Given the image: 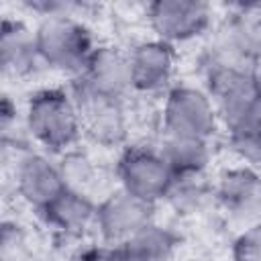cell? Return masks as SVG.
<instances>
[{
  "label": "cell",
  "instance_id": "obj_8",
  "mask_svg": "<svg viewBox=\"0 0 261 261\" xmlns=\"http://www.w3.org/2000/svg\"><path fill=\"white\" fill-rule=\"evenodd\" d=\"M18 194L39 210H47L65 190V179L59 167L51 165L41 155H29L16 169Z\"/></svg>",
  "mask_w": 261,
  "mask_h": 261
},
{
  "label": "cell",
  "instance_id": "obj_12",
  "mask_svg": "<svg viewBox=\"0 0 261 261\" xmlns=\"http://www.w3.org/2000/svg\"><path fill=\"white\" fill-rule=\"evenodd\" d=\"M0 59L6 73L16 77L29 75L35 71L37 63L43 61L37 47V35L20 20L4 18L0 33Z\"/></svg>",
  "mask_w": 261,
  "mask_h": 261
},
{
  "label": "cell",
  "instance_id": "obj_16",
  "mask_svg": "<svg viewBox=\"0 0 261 261\" xmlns=\"http://www.w3.org/2000/svg\"><path fill=\"white\" fill-rule=\"evenodd\" d=\"M161 155L167 161L169 169L173 171L175 179H186V177H194L206 167L210 159V149L206 139L167 135Z\"/></svg>",
  "mask_w": 261,
  "mask_h": 261
},
{
  "label": "cell",
  "instance_id": "obj_5",
  "mask_svg": "<svg viewBox=\"0 0 261 261\" xmlns=\"http://www.w3.org/2000/svg\"><path fill=\"white\" fill-rule=\"evenodd\" d=\"M216 106L204 92L179 86L167 94L163 108V122L167 135L208 141V137L216 130Z\"/></svg>",
  "mask_w": 261,
  "mask_h": 261
},
{
  "label": "cell",
  "instance_id": "obj_3",
  "mask_svg": "<svg viewBox=\"0 0 261 261\" xmlns=\"http://www.w3.org/2000/svg\"><path fill=\"white\" fill-rule=\"evenodd\" d=\"M27 126L41 145L61 151L77 139L82 118L77 106L65 92L41 90L29 102Z\"/></svg>",
  "mask_w": 261,
  "mask_h": 261
},
{
  "label": "cell",
  "instance_id": "obj_1",
  "mask_svg": "<svg viewBox=\"0 0 261 261\" xmlns=\"http://www.w3.org/2000/svg\"><path fill=\"white\" fill-rule=\"evenodd\" d=\"M210 90L228 133L261 126V82L247 67L216 65L210 73Z\"/></svg>",
  "mask_w": 261,
  "mask_h": 261
},
{
  "label": "cell",
  "instance_id": "obj_11",
  "mask_svg": "<svg viewBox=\"0 0 261 261\" xmlns=\"http://www.w3.org/2000/svg\"><path fill=\"white\" fill-rule=\"evenodd\" d=\"M218 198L237 218L249 220V226L261 222V177L251 169H230L220 177Z\"/></svg>",
  "mask_w": 261,
  "mask_h": 261
},
{
  "label": "cell",
  "instance_id": "obj_6",
  "mask_svg": "<svg viewBox=\"0 0 261 261\" xmlns=\"http://www.w3.org/2000/svg\"><path fill=\"white\" fill-rule=\"evenodd\" d=\"M149 22L159 41H188L208 27L210 6L194 0H157L149 4Z\"/></svg>",
  "mask_w": 261,
  "mask_h": 261
},
{
  "label": "cell",
  "instance_id": "obj_18",
  "mask_svg": "<svg viewBox=\"0 0 261 261\" xmlns=\"http://www.w3.org/2000/svg\"><path fill=\"white\" fill-rule=\"evenodd\" d=\"M230 145L241 159L249 163H261V126L232 130Z\"/></svg>",
  "mask_w": 261,
  "mask_h": 261
},
{
  "label": "cell",
  "instance_id": "obj_15",
  "mask_svg": "<svg viewBox=\"0 0 261 261\" xmlns=\"http://www.w3.org/2000/svg\"><path fill=\"white\" fill-rule=\"evenodd\" d=\"M177 237L169 228L151 222L118 245L116 261H173Z\"/></svg>",
  "mask_w": 261,
  "mask_h": 261
},
{
  "label": "cell",
  "instance_id": "obj_20",
  "mask_svg": "<svg viewBox=\"0 0 261 261\" xmlns=\"http://www.w3.org/2000/svg\"><path fill=\"white\" fill-rule=\"evenodd\" d=\"M232 261H261V222L247 226L232 245Z\"/></svg>",
  "mask_w": 261,
  "mask_h": 261
},
{
  "label": "cell",
  "instance_id": "obj_14",
  "mask_svg": "<svg viewBox=\"0 0 261 261\" xmlns=\"http://www.w3.org/2000/svg\"><path fill=\"white\" fill-rule=\"evenodd\" d=\"M80 118L86 122L90 137L100 143H118L124 137V122L118 102L114 98H104L82 90L80 94Z\"/></svg>",
  "mask_w": 261,
  "mask_h": 261
},
{
  "label": "cell",
  "instance_id": "obj_17",
  "mask_svg": "<svg viewBox=\"0 0 261 261\" xmlns=\"http://www.w3.org/2000/svg\"><path fill=\"white\" fill-rule=\"evenodd\" d=\"M96 206L75 190H65L47 210H43L51 224L65 232H80L88 226L92 218H96Z\"/></svg>",
  "mask_w": 261,
  "mask_h": 261
},
{
  "label": "cell",
  "instance_id": "obj_4",
  "mask_svg": "<svg viewBox=\"0 0 261 261\" xmlns=\"http://www.w3.org/2000/svg\"><path fill=\"white\" fill-rule=\"evenodd\" d=\"M122 190L153 204L169 196L175 175L161 153L151 149H128L118 161Z\"/></svg>",
  "mask_w": 261,
  "mask_h": 261
},
{
  "label": "cell",
  "instance_id": "obj_21",
  "mask_svg": "<svg viewBox=\"0 0 261 261\" xmlns=\"http://www.w3.org/2000/svg\"><path fill=\"white\" fill-rule=\"evenodd\" d=\"M188 261H208V259H200V257H194V259H188Z\"/></svg>",
  "mask_w": 261,
  "mask_h": 261
},
{
  "label": "cell",
  "instance_id": "obj_10",
  "mask_svg": "<svg viewBox=\"0 0 261 261\" xmlns=\"http://www.w3.org/2000/svg\"><path fill=\"white\" fill-rule=\"evenodd\" d=\"M128 65L133 88L153 92L163 88L171 80L175 53L173 47L165 41H147L133 49V53L128 55Z\"/></svg>",
  "mask_w": 261,
  "mask_h": 261
},
{
  "label": "cell",
  "instance_id": "obj_13",
  "mask_svg": "<svg viewBox=\"0 0 261 261\" xmlns=\"http://www.w3.org/2000/svg\"><path fill=\"white\" fill-rule=\"evenodd\" d=\"M220 47L243 63L261 61V4L243 6L228 20Z\"/></svg>",
  "mask_w": 261,
  "mask_h": 261
},
{
  "label": "cell",
  "instance_id": "obj_9",
  "mask_svg": "<svg viewBox=\"0 0 261 261\" xmlns=\"http://www.w3.org/2000/svg\"><path fill=\"white\" fill-rule=\"evenodd\" d=\"M82 90L116 100L128 86H133L128 57L110 47L96 49L82 73Z\"/></svg>",
  "mask_w": 261,
  "mask_h": 261
},
{
  "label": "cell",
  "instance_id": "obj_19",
  "mask_svg": "<svg viewBox=\"0 0 261 261\" xmlns=\"http://www.w3.org/2000/svg\"><path fill=\"white\" fill-rule=\"evenodd\" d=\"M63 179H65V186L67 190H75L80 192L77 188L88 184L92 179V163L80 155V153H69L65 155V159L61 161V167H59Z\"/></svg>",
  "mask_w": 261,
  "mask_h": 261
},
{
  "label": "cell",
  "instance_id": "obj_7",
  "mask_svg": "<svg viewBox=\"0 0 261 261\" xmlns=\"http://www.w3.org/2000/svg\"><path fill=\"white\" fill-rule=\"evenodd\" d=\"M153 204L120 190L108 196L96 210V224L108 243L122 245L141 228L151 224Z\"/></svg>",
  "mask_w": 261,
  "mask_h": 261
},
{
  "label": "cell",
  "instance_id": "obj_2",
  "mask_svg": "<svg viewBox=\"0 0 261 261\" xmlns=\"http://www.w3.org/2000/svg\"><path fill=\"white\" fill-rule=\"evenodd\" d=\"M35 35L41 59L63 71L84 73L96 51L88 29L69 14L45 16Z\"/></svg>",
  "mask_w": 261,
  "mask_h": 261
}]
</instances>
